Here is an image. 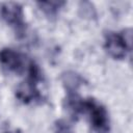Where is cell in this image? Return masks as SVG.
I'll return each mask as SVG.
<instances>
[{
	"label": "cell",
	"instance_id": "obj_6",
	"mask_svg": "<svg viewBox=\"0 0 133 133\" xmlns=\"http://www.w3.org/2000/svg\"><path fill=\"white\" fill-rule=\"evenodd\" d=\"M39 9L49 18L56 17L59 9L65 4L63 1H42L36 3Z\"/></svg>",
	"mask_w": 133,
	"mask_h": 133
},
{
	"label": "cell",
	"instance_id": "obj_7",
	"mask_svg": "<svg viewBox=\"0 0 133 133\" xmlns=\"http://www.w3.org/2000/svg\"><path fill=\"white\" fill-rule=\"evenodd\" d=\"M62 82L65 85V88L68 89L69 94L76 92L78 86L81 84L82 79L73 72H68L62 75Z\"/></svg>",
	"mask_w": 133,
	"mask_h": 133
},
{
	"label": "cell",
	"instance_id": "obj_9",
	"mask_svg": "<svg viewBox=\"0 0 133 133\" xmlns=\"http://www.w3.org/2000/svg\"><path fill=\"white\" fill-rule=\"evenodd\" d=\"M6 133H21L20 131H11V132H6Z\"/></svg>",
	"mask_w": 133,
	"mask_h": 133
},
{
	"label": "cell",
	"instance_id": "obj_4",
	"mask_svg": "<svg viewBox=\"0 0 133 133\" xmlns=\"http://www.w3.org/2000/svg\"><path fill=\"white\" fill-rule=\"evenodd\" d=\"M31 61L24 54L12 49L4 48L0 51V64L7 72L22 75L28 71Z\"/></svg>",
	"mask_w": 133,
	"mask_h": 133
},
{
	"label": "cell",
	"instance_id": "obj_5",
	"mask_svg": "<svg viewBox=\"0 0 133 133\" xmlns=\"http://www.w3.org/2000/svg\"><path fill=\"white\" fill-rule=\"evenodd\" d=\"M0 15L2 19L10 25L18 36H21L25 32L24 11L22 6L17 2H4L0 5Z\"/></svg>",
	"mask_w": 133,
	"mask_h": 133
},
{
	"label": "cell",
	"instance_id": "obj_3",
	"mask_svg": "<svg viewBox=\"0 0 133 133\" xmlns=\"http://www.w3.org/2000/svg\"><path fill=\"white\" fill-rule=\"evenodd\" d=\"M27 74H28L27 79L21 82L17 86V89H16V97L20 101L26 104L41 98V95H39V91L36 85H37V82L42 78L41 71L33 61L30 62Z\"/></svg>",
	"mask_w": 133,
	"mask_h": 133
},
{
	"label": "cell",
	"instance_id": "obj_8",
	"mask_svg": "<svg viewBox=\"0 0 133 133\" xmlns=\"http://www.w3.org/2000/svg\"><path fill=\"white\" fill-rule=\"evenodd\" d=\"M54 133H75L72 127L63 119H59L56 122L54 127Z\"/></svg>",
	"mask_w": 133,
	"mask_h": 133
},
{
	"label": "cell",
	"instance_id": "obj_2",
	"mask_svg": "<svg viewBox=\"0 0 133 133\" xmlns=\"http://www.w3.org/2000/svg\"><path fill=\"white\" fill-rule=\"evenodd\" d=\"M104 48L114 59H124L132 48V30L130 28L122 32L109 31L105 34Z\"/></svg>",
	"mask_w": 133,
	"mask_h": 133
},
{
	"label": "cell",
	"instance_id": "obj_1",
	"mask_svg": "<svg viewBox=\"0 0 133 133\" xmlns=\"http://www.w3.org/2000/svg\"><path fill=\"white\" fill-rule=\"evenodd\" d=\"M66 109L72 116L86 115L90 133H108L110 118L107 109L96 99H82L76 92L69 94L66 98Z\"/></svg>",
	"mask_w": 133,
	"mask_h": 133
}]
</instances>
